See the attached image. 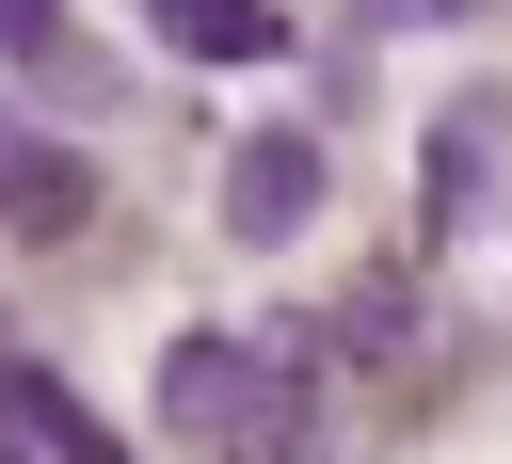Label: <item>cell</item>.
Wrapping results in <instances>:
<instances>
[{
	"label": "cell",
	"mask_w": 512,
	"mask_h": 464,
	"mask_svg": "<svg viewBox=\"0 0 512 464\" xmlns=\"http://www.w3.org/2000/svg\"><path fill=\"white\" fill-rule=\"evenodd\" d=\"M0 400H16V432H32L48 464H128V432H112V416H96L64 368H0Z\"/></svg>",
	"instance_id": "277c9868"
},
{
	"label": "cell",
	"mask_w": 512,
	"mask_h": 464,
	"mask_svg": "<svg viewBox=\"0 0 512 464\" xmlns=\"http://www.w3.org/2000/svg\"><path fill=\"white\" fill-rule=\"evenodd\" d=\"M336 352H368V368H384V352H416V272H368V288L336 304Z\"/></svg>",
	"instance_id": "8992f818"
},
{
	"label": "cell",
	"mask_w": 512,
	"mask_h": 464,
	"mask_svg": "<svg viewBox=\"0 0 512 464\" xmlns=\"http://www.w3.org/2000/svg\"><path fill=\"white\" fill-rule=\"evenodd\" d=\"M496 224V96H448L432 112V224L416 240H480Z\"/></svg>",
	"instance_id": "7a4b0ae2"
},
{
	"label": "cell",
	"mask_w": 512,
	"mask_h": 464,
	"mask_svg": "<svg viewBox=\"0 0 512 464\" xmlns=\"http://www.w3.org/2000/svg\"><path fill=\"white\" fill-rule=\"evenodd\" d=\"M64 32V0H0V48H48Z\"/></svg>",
	"instance_id": "9c48e42d"
},
{
	"label": "cell",
	"mask_w": 512,
	"mask_h": 464,
	"mask_svg": "<svg viewBox=\"0 0 512 464\" xmlns=\"http://www.w3.org/2000/svg\"><path fill=\"white\" fill-rule=\"evenodd\" d=\"M304 224H320V144H304V128H256V144H224V240L288 256Z\"/></svg>",
	"instance_id": "6da1fadb"
},
{
	"label": "cell",
	"mask_w": 512,
	"mask_h": 464,
	"mask_svg": "<svg viewBox=\"0 0 512 464\" xmlns=\"http://www.w3.org/2000/svg\"><path fill=\"white\" fill-rule=\"evenodd\" d=\"M0 464H48V448H32V432H16V400H0Z\"/></svg>",
	"instance_id": "30bf717a"
},
{
	"label": "cell",
	"mask_w": 512,
	"mask_h": 464,
	"mask_svg": "<svg viewBox=\"0 0 512 464\" xmlns=\"http://www.w3.org/2000/svg\"><path fill=\"white\" fill-rule=\"evenodd\" d=\"M224 464H320V400L288 384V400H256L240 432H224Z\"/></svg>",
	"instance_id": "52a82bcc"
},
{
	"label": "cell",
	"mask_w": 512,
	"mask_h": 464,
	"mask_svg": "<svg viewBox=\"0 0 512 464\" xmlns=\"http://www.w3.org/2000/svg\"><path fill=\"white\" fill-rule=\"evenodd\" d=\"M464 16H496V0H368V32H464Z\"/></svg>",
	"instance_id": "ba28073f"
},
{
	"label": "cell",
	"mask_w": 512,
	"mask_h": 464,
	"mask_svg": "<svg viewBox=\"0 0 512 464\" xmlns=\"http://www.w3.org/2000/svg\"><path fill=\"white\" fill-rule=\"evenodd\" d=\"M0 144H16V112H0Z\"/></svg>",
	"instance_id": "8fae6325"
},
{
	"label": "cell",
	"mask_w": 512,
	"mask_h": 464,
	"mask_svg": "<svg viewBox=\"0 0 512 464\" xmlns=\"http://www.w3.org/2000/svg\"><path fill=\"white\" fill-rule=\"evenodd\" d=\"M0 224L16 240H80L96 224V160L80 144H0Z\"/></svg>",
	"instance_id": "3957f363"
},
{
	"label": "cell",
	"mask_w": 512,
	"mask_h": 464,
	"mask_svg": "<svg viewBox=\"0 0 512 464\" xmlns=\"http://www.w3.org/2000/svg\"><path fill=\"white\" fill-rule=\"evenodd\" d=\"M144 32L192 48V64H288V16L272 0H144Z\"/></svg>",
	"instance_id": "5b68a950"
}]
</instances>
